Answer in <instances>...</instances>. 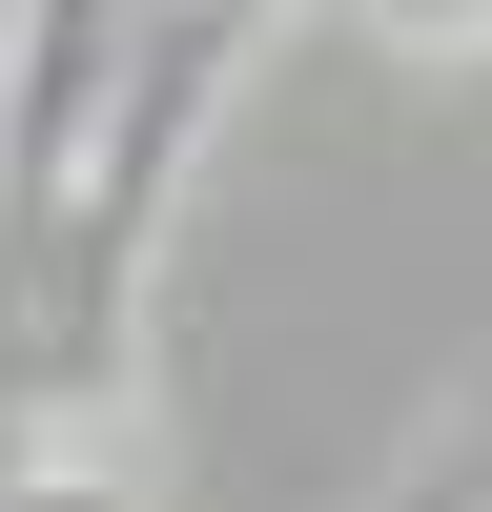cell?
I'll list each match as a JSON object with an SVG mask.
<instances>
[{"label": "cell", "mask_w": 492, "mask_h": 512, "mask_svg": "<svg viewBox=\"0 0 492 512\" xmlns=\"http://www.w3.org/2000/svg\"><path fill=\"white\" fill-rule=\"evenodd\" d=\"M369 41H410V62H472V0H369Z\"/></svg>", "instance_id": "2"}, {"label": "cell", "mask_w": 492, "mask_h": 512, "mask_svg": "<svg viewBox=\"0 0 492 512\" xmlns=\"http://www.w3.org/2000/svg\"><path fill=\"white\" fill-rule=\"evenodd\" d=\"M369 512H472V410H431V451H410V472L369 492Z\"/></svg>", "instance_id": "1"}]
</instances>
